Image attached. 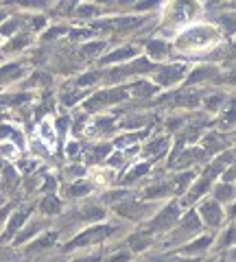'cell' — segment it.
<instances>
[{
	"mask_svg": "<svg viewBox=\"0 0 236 262\" xmlns=\"http://www.w3.org/2000/svg\"><path fill=\"white\" fill-rule=\"evenodd\" d=\"M90 190H92V186L87 181H74L72 186L68 188V195L70 196H83V195H87Z\"/></svg>",
	"mask_w": 236,
	"mask_h": 262,
	"instance_id": "obj_21",
	"label": "cell"
},
{
	"mask_svg": "<svg viewBox=\"0 0 236 262\" xmlns=\"http://www.w3.org/2000/svg\"><path fill=\"white\" fill-rule=\"evenodd\" d=\"M107 153H109V147H105V144H101V147H94V151L90 153V162L101 160V157H105Z\"/></svg>",
	"mask_w": 236,
	"mask_h": 262,
	"instance_id": "obj_28",
	"label": "cell"
},
{
	"mask_svg": "<svg viewBox=\"0 0 236 262\" xmlns=\"http://www.w3.org/2000/svg\"><path fill=\"white\" fill-rule=\"evenodd\" d=\"M166 148H169V138H157V140H153V142H149V144H147L144 153H147V155L157 157V155H162V153H164Z\"/></svg>",
	"mask_w": 236,
	"mask_h": 262,
	"instance_id": "obj_11",
	"label": "cell"
},
{
	"mask_svg": "<svg viewBox=\"0 0 236 262\" xmlns=\"http://www.w3.org/2000/svg\"><path fill=\"white\" fill-rule=\"evenodd\" d=\"M147 173H149V164H140L138 168L129 170V175H127L125 181H127V183H131V181H135L138 177H142V175H147Z\"/></svg>",
	"mask_w": 236,
	"mask_h": 262,
	"instance_id": "obj_25",
	"label": "cell"
},
{
	"mask_svg": "<svg viewBox=\"0 0 236 262\" xmlns=\"http://www.w3.org/2000/svg\"><path fill=\"white\" fill-rule=\"evenodd\" d=\"M39 210H42L44 214H57L61 210V201L57 199V196L48 195L42 199V203H39Z\"/></svg>",
	"mask_w": 236,
	"mask_h": 262,
	"instance_id": "obj_13",
	"label": "cell"
},
{
	"mask_svg": "<svg viewBox=\"0 0 236 262\" xmlns=\"http://www.w3.org/2000/svg\"><path fill=\"white\" fill-rule=\"evenodd\" d=\"M16 183H17L16 170H13L11 166H7V168H4V173H2V188H4V190H13V188H16Z\"/></svg>",
	"mask_w": 236,
	"mask_h": 262,
	"instance_id": "obj_19",
	"label": "cell"
},
{
	"mask_svg": "<svg viewBox=\"0 0 236 262\" xmlns=\"http://www.w3.org/2000/svg\"><path fill=\"white\" fill-rule=\"evenodd\" d=\"M219 22L225 26L227 33H234V31H236V16H232V13H230V16H221V17H219Z\"/></svg>",
	"mask_w": 236,
	"mask_h": 262,
	"instance_id": "obj_27",
	"label": "cell"
},
{
	"mask_svg": "<svg viewBox=\"0 0 236 262\" xmlns=\"http://www.w3.org/2000/svg\"><path fill=\"white\" fill-rule=\"evenodd\" d=\"M214 195H217V201H227L232 195H234V188H232L230 183H221V186H217Z\"/></svg>",
	"mask_w": 236,
	"mask_h": 262,
	"instance_id": "obj_23",
	"label": "cell"
},
{
	"mask_svg": "<svg viewBox=\"0 0 236 262\" xmlns=\"http://www.w3.org/2000/svg\"><path fill=\"white\" fill-rule=\"evenodd\" d=\"M52 243H55V234H46L44 238H37V240H35V243L31 245L26 251L33 253V251H37V249H44V247H48V245H52Z\"/></svg>",
	"mask_w": 236,
	"mask_h": 262,
	"instance_id": "obj_22",
	"label": "cell"
},
{
	"mask_svg": "<svg viewBox=\"0 0 236 262\" xmlns=\"http://www.w3.org/2000/svg\"><path fill=\"white\" fill-rule=\"evenodd\" d=\"M212 243V236H201L199 240H195V243H190V245H186V247L182 249L184 253H195V251H203L208 245Z\"/></svg>",
	"mask_w": 236,
	"mask_h": 262,
	"instance_id": "obj_17",
	"label": "cell"
},
{
	"mask_svg": "<svg viewBox=\"0 0 236 262\" xmlns=\"http://www.w3.org/2000/svg\"><path fill=\"white\" fill-rule=\"evenodd\" d=\"M42 138L48 140V144L55 142V138H52V129H51V122H44V125H42Z\"/></svg>",
	"mask_w": 236,
	"mask_h": 262,
	"instance_id": "obj_33",
	"label": "cell"
},
{
	"mask_svg": "<svg viewBox=\"0 0 236 262\" xmlns=\"http://www.w3.org/2000/svg\"><path fill=\"white\" fill-rule=\"evenodd\" d=\"M149 52H151V57L160 59V57H164L169 52V44L160 42V39H153V42H149Z\"/></svg>",
	"mask_w": 236,
	"mask_h": 262,
	"instance_id": "obj_18",
	"label": "cell"
},
{
	"mask_svg": "<svg viewBox=\"0 0 236 262\" xmlns=\"http://www.w3.org/2000/svg\"><path fill=\"white\" fill-rule=\"evenodd\" d=\"M24 74V66L13 61V64H7L0 68V83H9V81H16Z\"/></svg>",
	"mask_w": 236,
	"mask_h": 262,
	"instance_id": "obj_9",
	"label": "cell"
},
{
	"mask_svg": "<svg viewBox=\"0 0 236 262\" xmlns=\"http://www.w3.org/2000/svg\"><path fill=\"white\" fill-rule=\"evenodd\" d=\"M4 135H7V138H13V140H16L17 147H22V144H24V140H22V133H17L16 127L0 125V138H4Z\"/></svg>",
	"mask_w": 236,
	"mask_h": 262,
	"instance_id": "obj_20",
	"label": "cell"
},
{
	"mask_svg": "<svg viewBox=\"0 0 236 262\" xmlns=\"http://www.w3.org/2000/svg\"><path fill=\"white\" fill-rule=\"evenodd\" d=\"M177 214H179V208L177 203H170L169 208H164L151 223H149V229L151 231H160V229H169L170 225H175L177 221Z\"/></svg>",
	"mask_w": 236,
	"mask_h": 262,
	"instance_id": "obj_4",
	"label": "cell"
},
{
	"mask_svg": "<svg viewBox=\"0 0 236 262\" xmlns=\"http://www.w3.org/2000/svg\"><path fill=\"white\" fill-rule=\"evenodd\" d=\"M0 262H20V258H17L13 251H4V249H0Z\"/></svg>",
	"mask_w": 236,
	"mask_h": 262,
	"instance_id": "obj_34",
	"label": "cell"
},
{
	"mask_svg": "<svg viewBox=\"0 0 236 262\" xmlns=\"http://www.w3.org/2000/svg\"><path fill=\"white\" fill-rule=\"evenodd\" d=\"M184 72H186V66H184V64L164 66V68H160V72H157L155 81L160 83V85H175V83H177L179 79L184 77Z\"/></svg>",
	"mask_w": 236,
	"mask_h": 262,
	"instance_id": "obj_6",
	"label": "cell"
},
{
	"mask_svg": "<svg viewBox=\"0 0 236 262\" xmlns=\"http://www.w3.org/2000/svg\"><path fill=\"white\" fill-rule=\"evenodd\" d=\"M214 70L212 68H201V70H197V72H192L190 74V81H201L203 77H210Z\"/></svg>",
	"mask_w": 236,
	"mask_h": 262,
	"instance_id": "obj_32",
	"label": "cell"
},
{
	"mask_svg": "<svg viewBox=\"0 0 236 262\" xmlns=\"http://www.w3.org/2000/svg\"><path fill=\"white\" fill-rule=\"evenodd\" d=\"M149 210V205H142V203H135V201H125L122 205H118L116 212L125 218H134V221H140L144 216V212Z\"/></svg>",
	"mask_w": 236,
	"mask_h": 262,
	"instance_id": "obj_8",
	"label": "cell"
},
{
	"mask_svg": "<svg viewBox=\"0 0 236 262\" xmlns=\"http://www.w3.org/2000/svg\"><path fill=\"white\" fill-rule=\"evenodd\" d=\"M134 55H135V48L125 46V48H120V50H114V52H109V55H105L103 59H101V64H116V61L129 59V57H134Z\"/></svg>",
	"mask_w": 236,
	"mask_h": 262,
	"instance_id": "obj_10",
	"label": "cell"
},
{
	"mask_svg": "<svg viewBox=\"0 0 236 262\" xmlns=\"http://www.w3.org/2000/svg\"><path fill=\"white\" fill-rule=\"evenodd\" d=\"M66 31H68L66 26H52L48 33H44V39H46V42H48V39H55V37H59V35H64Z\"/></svg>",
	"mask_w": 236,
	"mask_h": 262,
	"instance_id": "obj_29",
	"label": "cell"
},
{
	"mask_svg": "<svg viewBox=\"0 0 236 262\" xmlns=\"http://www.w3.org/2000/svg\"><path fill=\"white\" fill-rule=\"evenodd\" d=\"M195 11H197V4L192 0H175L169 11L170 24H184V22H188L195 16Z\"/></svg>",
	"mask_w": 236,
	"mask_h": 262,
	"instance_id": "obj_3",
	"label": "cell"
},
{
	"mask_svg": "<svg viewBox=\"0 0 236 262\" xmlns=\"http://www.w3.org/2000/svg\"><path fill=\"white\" fill-rule=\"evenodd\" d=\"M96 13V7H92V4H81V7H77V16L81 17H90Z\"/></svg>",
	"mask_w": 236,
	"mask_h": 262,
	"instance_id": "obj_30",
	"label": "cell"
},
{
	"mask_svg": "<svg viewBox=\"0 0 236 262\" xmlns=\"http://www.w3.org/2000/svg\"><path fill=\"white\" fill-rule=\"evenodd\" d=\"M114 231V227H92V229H85L83 234H79V238L70 240L68 245H66V249H74V247H85V245L90 243H99V240H103L105 236H109Z\"/></svg>",
	"mask_w": 236,
	"mask_h": 262,
	"instance_id": "obj_2",
	"label": "cell"
},
{
	"mask_svg": "<svg viewBox=\"0 0 236 262\" xmlns=\"http://www.w3.org/2000/svg\"><path fill=\"white\" fill-rule=\"evenodd\" d=\"M105 44L103 42H90V44H85V46L81 48V55H85V57H92V55H96V52L103 48Z\"/></svg>",
	"mask_w": 236,
	"mask_h": 262,
	"instance_id": "obj_26",
	"label": "cell"
},
{
	"mask_svg": "<svg viewBox=\"0 0 236 262\" xmlns=\"http://www.w3.org/2000/svg\"><path fill=\"white\" fill-rule=\"evenodd\" d=\"M129 245H131V249H134V253H138V251H142L144 247H149V245H151V236H147V234H134L129 238Z\"/></svg>",
	"mask_w": 236,
	"mask_h": 262,
	"instance_id": "obj_16",
	"label": "cell"
},
{
	"mask_svg": "<svg viewBox=\"0 0 236 262\" xmlns=\"http://www.w3.org/2000/svg\"><path fill=\"white\" fill-rule=\"evenodd\" d=\"M29 214H31V208L17 210V212L11 216V221H9V225L4 227V231H2V238H0V243H7V240H11L13 236H16V231L20 229V227L26 223V218H29Z\"/></svg>",
	"mask_w": 236,
	"mask_h": 262,
	"instance_id": "obj_7",
	"label": "cell"
},
{
	"mask_svg": "<svg viewBox=\"0 0 236 262\" xmlns=\"http://www.w3.org/2000/svg\"><path fill=\"white\" fill-rule=\"evenodd\" d=\"M74 262H99V256H87V258H79Z\"/></svg>",
	"mask_w": 236,
	"mask_h": 262,
	"instance_id": "obj_37",
	"label": "cell"
},
{
	"mask_svg": "<svg viewBox=\"0 0 236 262\" xmlns=\"http://www.w3.org/2000/svg\"><path fill=\"white\" fill-rule=\"evenodd\" d=\"M29 33H24V35H17L16 39H11L9 42V46H7V50H20V48H24L26 44H29Z\"/></svg>",
	"mask_w": 236,
	"mask_h": 262,
	"instance_id": "obj_24",
	"label": "cell"
},
{
	"mask_svg": "<svg viewBox=\"0 0 236 262\" xmlns=\"http://www.w3.org/2000/svg\"><path fill=\"white\" fill-rule=\"evenodd\" d=\"M173 183H169V181H162L160 186H153V188H149L147 190V196L149 199H160V196H169V192L173 190Z\"/></svg>",
	"mask_w": 236,
	"mask_h": 262,
	"instance_id": "obj_14",
	"label": "cell"
},
{
	"mask_svg": "<svg viewBox=\"0 0 236 262\" xmlns=\"http://www.w3.org/2000/svg\"><path fill=\"white\" fill-rule=\"evenodd\" d=\"M0 205H2V196H0Z\"/></svg>",
	"mask_w": 236,
	"mask_h": 262,
	"instance_id": "obj_41",
	"label": "cell"
},
{
	"mask_svg": "<svg viewBox=\"0 0 236 262\" xmlns=\"http://www.w3.org/2000/svg\"><path fill=\"white\" fill-rule=\"evenodd\" d=\"M199 214L203 216V223L210 227H219L223 223V210L219 201H203L199 205Z\"/></svg>",
	"mask_w": 236,
	"mask_h": 262,
	"instance_id": "obj_5",
	"label": "cell"
},
{
	"mask_svg": "<svg viewBox=\"0 0 236 262\" xmlns=\"http://www.w3.org/2000/svg\"><path fill=\"white\" fill-rule=\"evenodd\" d=\"M7 20V11H4V9H0V22H4Z\"/></svg>",
	"mask_w": 236,
	"mask_h": 262,
	"instance_id": "obj_38",
	"label": "cell"
},
{
	"mask_svg": "<svg viewBox=\"0 0 236 262\" xmlns=\"http://www.w3.org/2000/svg\"><path fill=\"white\" fill-rule=\"evenodd\" d=\"M20 17H7V20L0 24V35H4V37H11V35H16L17 31H20Z\"/></svg>",
	"mask_w": 236,
	"mask_h": 262,
	"instance_id": "obj_12",
	"label": "cell"
},
{
	"mask_svg": "<svg viewBox=\"0 0 236 262\" xmlns=\"http://www.w3.org/2000/svg\"><path fill=\"white\" fill-rule=\"evenodd\" d=\"M170 262H197V260H184V258H173Z\"/></svg>",
	"mask_w": 236,
	"mask_h": 262,
	"instance_id": "obj_39",
	"label": "cell"
},
{
	"mask_svg": "<svg viewBox=\"0 0 236 262\" xmlns=\"http://www.w3.org/2000/svg\"><path fill=\"white\" fill-rule=\"evenodd\" d=\"M96 79H99V72H87V74H83V77L79 79L77 85H90V83H94Z\"/></svg>",
	"mask_w": 236,
	"mask_h": 262,
	"instance_id": "obj_31",
	"label": "cell"
},
{
	"mask_svg": "<svg viewBox=\"0 0 236 262\" xmlns=\"http://www.w3.org/2000/svg\"><path fill=\"white\" fill-rule=\"evenodd\" d=\"M99 2H109V0H99Z\"/></svg>",
	"mask_w": 236,
	"mask_h": 262,
	"instance_id": "obj_40",
	"label": "cell"
},
{
	"mask_svg": "<svg viewBox=\"0 0 236 262\" xmlns=\"http://www.w3.org/2000/svg\"><path fill=\"white\" fill-rule=\"evenodd\" d=\"M39 229H42V223L33 221V223H31L29 227H26V229H22L20 234H17V238H16V245H20V243H26V240H31V238H33L35 234H37Z\"/></svg>",
	"mask_w": 236,
	"mask_h": 262,
	"instance_id": "obj_15",
	"label": "cell"
},
{
	"mask_svg": "<svg viewBox=\"0 0 236 262\" xmlns=\"http://www.w3.org/2000/svg\"><path fill=\"white\" fill-rule=\"evenodd\" d=\"M79 153V144L77 142H70L68 144V155H77Z\"/></svg>",
	"mask_w": 236,
	"mask_h": 262,
	"instance_id": "obj_36",
	"label": "cell"
},
{
	"mask_svg": "<svg viewBox=\"0 0 236 262\" xmlns=\"http://www.w3.org/2000/svg\"><path fill=\"white\" fill-rule=\"evenodd\" d=\"M20 7H29V9H39L44 7V0H17Z\"/></svg>",
	"mask_w": 236,
	"mask_h": 262,
	"instance_id": "obj_35",
	"label": "cell"
},
{
	"mask_svg": "<svg viewBox=\"0 0 236 262\" xmlns=\"http://www.w3.org/2000/svg\"><path fill=\"white\" fill-rule=\"evenodd\" d=\"M217 39H219V33L210 24H197L184 31L175 44H177V48L182 52H199V50H205L208 46H212Z\"/></svg>",
	"mask_w": 236,
	"mask_h": 262,
	"instance_id": "obj_1",
	"label": "cell"
}]
</instances>
